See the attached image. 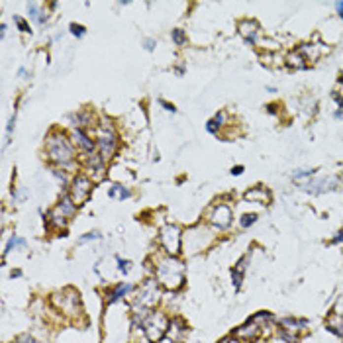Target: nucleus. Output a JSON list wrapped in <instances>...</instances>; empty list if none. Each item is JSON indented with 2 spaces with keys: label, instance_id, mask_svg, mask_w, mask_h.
Here are the masks:
<instances>
[{
  "label": "nucleus",
  "instance_id": "1",
  "mask_svg": "<svg viewBox=\"0 0 343 343\" xmlns=\"http://www.w3.org/2000/svg\"><path fill=\"white\" fill-rule=\"evenodd\" d=\"M45 157L55 167H61V169L71 167L77 157L73 139L67 134H63L61 130H51L45 139Z\"/></svg>",
  "mask_w": 343,
  "mask_h": 343
},
{
  "label": "nucleus",
  "instance_id": "2",
  "mask_svg": "<svg viewBox=\"0 0 343 343\" xmlns=\"http://www.w3.org/2000/svg\"><path fill=\"white\" fill-rule=\"evenodd\" d=\"M153 274H155V280L163 288H169V290H178L184 284V265L176 257L165 255V257L157 259Z\"/></svg>",
  "mask_w": 343,
  "mask_h": 343
},
{
  "label": "nucleus",
  "instance_id": "3",
  "mask_svg": "<svg viewBox=\"0 0 343 343\" xmlns=\"http://www.w3.org/2000/svg\"><path fill=\"white\" fill-rule=\"evenodd\" d=\"M94 134H96V149L100 153V157L104 161H110L116 153V145H118V139H116V130L112 126L110 120H100L96 126H94Z\"/></svg>",
  "mask_w": 343,
  "mask_h": 343
},
{
  "label": "nucleus",
  "instance_id": "4",
  "mask_svg": "<svg viewBox=\"0 0 343 343\" xmlns=\"http://www.w3.org/2000/svg\"><path fill=\"white\" fill-rule=\"evenodd\" d=\"M77 214V206L75 202L69 198V194H65L47 214V224L55 230H65L67 228V222Z\"/></svg>",
  "mask_w": 343,
  "mask_h": 343
},
{
  "label": "nucleus",
  "instance_id": "5",
  "mask_svg": "<svg viewBox=\"0 0 343 343\" xmlns=\"http://www.w3.org/2000/svg\"><path fill=\"white\" fill-rule=\"evenodd\" d=\"M159 298H161V284L155 278H147L139 286V290L134 298V306H136V310H151L159 302Z\"/></svg>",
  "mask_w": 343,
  "mask_h": 343
},
{
  "label": "nucleus",
  "instance_id": "6",
  "mask_svg": "<svg viewBox=\"0 0 343 343\" xmlns=\"http://www.w3.org/2000/svg\"><path fill=\"white\" fill-rule=\"evenodd\" d=\"M159 245L165 251V255L176 257L182 251V232L178 226L167 224L163 226V230L159 232Z\"/></svg>",
  "mask_w": 343,
  "mask_h": 343
},
{
  "label": "nucleus",
  "instance_id": "7",
  "mask_svg": "<svg viewBox=\"0 0 343 343\" xmlns=\"http://www.w3.org/2000/svg\"><path fill=\"white\" fill-rule=\"evenodd\" d=\"M169 330V318L163 312H151L143 322V332L151 343H159Z\"/></svg>",
  "mask_w": 343,
  "mask_h": 343
},
{
  "label": "nucleus",
  "instance_id": "8",
  "mask_svg": "<svg viewBox=\"0 0 343 343\" xmlns=\"http://www.w3.org/2000/svg\"><path fill=\"white\" fill-rule=\"evenodd\" d=\"M92 188H94V180L88 174H85V172H79L73 178L71 186H69V198L75 202L77 208H81L83 204L88 202V198L92 194Z\"/></svg>",
  "mask_w": 343,
  "mask_h": 343
},
{
  "label": "nucleus",
  "instance_id": "9",
  "mask_svg": "<svg viewBox=\"0 0 343 343\" xmlns=\"http://www.w3.org/2000/svg\"><path fill=\"white\" fill-rule=\"evenodd\" d=\"M51 302L65 314L69 316H79L81 314V298H79V292L73 290V288H65L61 292H55L51 296Z\"/></svg>",
  "mask_w": 343,
  "mask_h": 343
},
{
  "label": "nucleus",
  "instance_id": "10",
  "mask_svg": "<svg viewBox=\"0 0 343 343\" xmlns=\"http://www.w3.org/2000/svg\"><path fill=\"white\" fill-rule=\"evenodd\" d=\"M206 220H208V224H212L216 230H228V228L232 226V222H234V210H232V206H228V204H224V202L214 204V206L210 208Z\"/></svg>",
  "mask_w": 343,
  "mask_h": 343
},
{
  "label": "nucleus",
  "instance_id": "11",
  "mask_svg": "<svg viewBox=\"0 0 343 343\" xmlns=\"http://www.w3.org/2000/svg\"><path fill=\"white\" fill-rule=\"evenodd\" d=\"M340 182L342 180L338 176H320V178H310V180L302 182V188L312 194H322V192H328V190L340 186Z\"/></svg>",
  "mask_w": 343,
  "mask_h": 343
},
{
  "label": "nucleus",
  "instance_id": "12",
  "mask_svg": "<svg viewBox=\"0 0 343 343\" xmlns=\"http://www.w3.org/2000/svg\"><path fill=\"white\" fill-rule=\"evenodd\" d=\"M71 139L75 143L77 149H81L85 155H90V153H96V139H92L88 136L86 130H79V128H73L71 132Z\"/></svg>",
  "mask_w": 343,
  "mask_h": 343
},
{
  "label": "nucleus",
  "instance_id": "13",
  "mask_svg": "<svg viewBox=\"0 0 343 343\" xmlns=\"http://www.w3.org/2000/svg\"><path fill=\"white\" fill-rule=\"evenodd\" d=\"M236 340H240L241 343H253L257 342L259 338L263 336V330L259 328L255 322H247V324H243V326H240V328H236L234 330V334H232Z\"/></svg>",
  "mask_w": 343,
  "mask_h": 343
},
{
  "label": "nucleus",
  "instance_id": "14",
  "mask_svg": "<svg viewBox=\"0 0 343 343\" xmlns=\"http://www.w3.org/2000/svg\"><path fill=\"white\" fill-rule=\"evenodd\" d=\"M238 30L241 34V37L251 43V45H257L259 43V34H261V28L255 20H249V18H243L240 24H238Z\"/></svg>",
  "mask_w": 343,
  "mask_h": 343
},
{
  "label": "nucleus",
  "instance_id": "15",
  "mask_svg": "<svg viewBox=\"0 0 343 343\" xmlns=\"http://www.w3.org/2000/svg\"><path fill=\"white\" fill-rule=\"evenodd\" d=\"M278 326H280V332L290 334V336L296 338L298 334L308 330V320H302V318H282L278 322Z\"/></svg>",
  "mask_w": 343,
  "mask_h": 343
},
{
  "label": "nucleus",
  "instance_id": "16",
  "mask_svg": "<svg viewBox=\"0 0 343 343\" xmlns=\"http://www.w3.org/2000/svg\"><path fill=\"white\" fill-rule=\"evenodd\" d=\"M296 51H298L306 61H316V59H320L324 53H330V47H326L324 43H302Z\"/></svg>",
  "mask_w": 343,
  "mask_h": 343
},
{
  "label": "nucleus",
  "instance_id": "17",
  "mask_svg": "<svg viewBox=\"0 0 343 343\" xmlns=\"http://www.w3.org/2000/svg\"><path fill=\"white\" fill-rule=\"evenodd\" d=\"M186 336V322L182 318H172L169 320V330H167V340H171L172 343H180Z\"/></svg>",
  "mask_w": 343,
  "mask_h": 343
},
{
  "label": "nucleus",
  "instance_id": "18",
  "mask_svg": "<svg viewBox=\"0 0 343 343\" xmlns=\"http://www.w3.org/2000/svg\"><path fill=\"white\" fill-rule=\"evenodd\" d=\"M243 198H245L247 202L269 204V202H271V192H269L265 186H253V188H249V190L243 194Z\"/></svg>",
  "mask_w": 343,
  "mask_h": 343
},
{
  "label": "nucleus",
  "instance_id": "19",
  "mask_svg": "<svg viewBox=\"0 0 343 343\" xmlns=\"http://www.w3.org/2000/svg\"><path fill=\"white\" fill-rule=\"evenodd\" d=\"M134 286L132 284H128V282H118L116 286H112L108 292H106V300H108V304H112V302H116V300H120V298H124L130 290H132Z\"/></svg>",
  "mask_w": 343,
  "mask_h": 343
},
{
  "label": "nucleus",
  "instance_id": "20",
  "mask_svg": "<svg viewBox=\"0 0 343 343\" xmlns=\"http://www.w3.org/2000/svg\"><path fill=\"white\" fill-rule=\"evenodd\" d=\"M249 257H251L249 253H247V255H243V257L238 261V265L232 269V278H234L236 288H240V286H241V280H243V276H245V269H247Z\"/></svg>",
  "mask_w": 343,
  "mask_h": 343
},
{
  "label": "nucleus",
  "instance_id": "21",
  "mask_svg": "<svg viewBox=\"0 0 343 343\" xmlns=\"http://www.w3.org/2000/svg\"><path fill=\"white\" fill-rule=\"evenodd\" d=\"M326 328H328L332 334H336L338 338H343V314L334 312V314L326 320Z\"/></svg>",
  "mask_w": 343,
  "mask_h": 343
},
{
  "label": "nucleus",
  "instance_id": "22",
  "mask_svg": "<svg viewBox=\"0 0 343 343\" xmlns=\"http://www.w3.org/2000/svg\"><path fill=\"white\" fill-rule=\"evenodd\" d=\"M284 65H286L288 69H306L308 61H306L298 51H290V53L284 57Z\"/></svg>",
  "mask_w": 343,
  "mask_h": 343
},
{
  "label": "nucleus",
  "instance_id": "23",
  "mask_svg": "<svg viewBox=\"0 0 343 343\" xmlns=\"http://www.w3.org/2000/svg\"><path fill=\"white\" fill-rule=\"evenodd\" d=\"M108 196H110V198H118V200H126V198H130V196H132V190H130L128 186H124V184L116 182V184H112V186H110Z\"/></svg>",
  "mask_w": 343,
  "mask_h": 343
},
{
  "label": "nucleus",
  "instance_id": "24",
  "mask_svg": "<svg viewBox=\"0 0 343 343\" xmlns=\"http://www.w3.org/2000/svg\"><path fill=\"white\" fill-rule=\"evenodd\" d=\"M28 14H30V18L35 20L37 24H45V22H47V14L41 12V6L35 4V2H30V4H28Z\"/></svg>",
  "mask_w": 343,
  "mask_h": 343
},
{
  "label": "nucleus",
  "instance_id": "25",
  "mask_svg": "<svg viewBox=\"0 0 343 343\" xmlns=\"http://www.w3.org/2000/svg\"><path fill=\"white\" fill-rule=\"evenodd\" d=\"M16 247H26V240H22V238H18L16 234L8 240V243H6V249H4V257L10 253V251H14Z\"/></svg>",
  "mask_w": 343,
  "mask_h": 343
},
{
  "label": "nucleus",
  "instance_id": "26",
  "mask_svg": "<svg viewBox=\"0 0 343 343\" xmlns=\"http://www.w3.org/2000/svg\"><path fill=\"white\" fill-rule=\"evenodd\" d=\"M314 176V169H298V171L292 172V178L298 180V182H306Z\"/></svg>",
  "mask_w": 343,
  "mask_h": 343
},
{
  "label": "nucleus",
  "instance_id": "27",
  "mask_svg": "<svg viewBox=\"0 0 343 343\" xmlns=\"http://www.w3.org/2000/svg\"><path fill=\"white\" fill-rule=\"evenodd\" d=\"M171 39L174 41V45H184V43H186V34H184V30H180V28L172 30Z\"/></svg>",
  "mask_w": 343,
  "mask_h": 343
},
{
  "label": "nucleus",
  "instance_id": "28",
  "mask_svg": "<svg viewBox=\"0 0 343 343\" xmlns=\"http://www.w3.org/2000/svg\"><path fill=\"white\" fill-rule=\"evenodd\" d=\"M255 222H257V214H243L241 220H240V226H241L243 230H247V228L253 226Z\"/></svg>",
  "mask_w": 343,
  "mask_h": 343
},
{
  "label": "nucleus",
  "instance_id": "29",
  "mask_svg": "<svg viewBox=\"0 0 343 343\" xmlns=\"http://www.w3.org/2000/svg\"><path fill=\"white\" fill-rule=\"evenodd\" d=\"M14 22L18 24V30L22 32V34H32V28H30V24L24 20V18H20V16H14Z\"/></svg>",
  "mask_w": 343,
  "mask_h": 343
},
{
  "label": "nucleus",
  "instance_id": "30",
  "mask_svg": "<svg viewBox=\"0 0 343 343\" xmlns=\"http://www.w3.org/2000/svg\"><path fill=\"white\" fill-rule=\"evenodd\" d=\"M69 30H71V34H73V35H77V37H83V35L86 34L85 26H81V24H71V26H69Z\"/></svg>",
  "mask_w": 343,
  "mask_h": 343
},
{
  "label": "nucleus",
  "instance_id": "31",
  "mask_svg": "<svg viewBox=\"0 0 343 343\" xmlns=\"http://www.w3.org/2000/svg\"><path fill=\"white\" fill-rule=\"evenodd\" d=\"M226 120H228V114H226L224 110H222V112H218V114L214 116V122H216L218 126H224V124H226Z\"/></svg>",
  "mask_w": 343,
  "mask_h": 343
},
{
  "label": "nucleus",
  "instance_id": "32",
  "mask_svg": "<svg viewBox=\"0 0 343 343\" xmlns=\"http://www.w3.org/2000/svg\"><path fill=\"white\" fill-rule=\"evenodd\" d=\"M130 261H124V259H118V269H120V273H128L130 271Z\"/></svg>",
  "mask_w": 343,
  "mask_h": 343
},
{
  "label": "nucleus",
  "instance_id": "33",
  "mask_svg": "<svg viewBox=\"0 0 343 343\" xmlns=\"http://www.w3.org/2000/svg\"><path fill=\"white\" fill-rule=\"evenodd\" d=\"M332 245H340V243H343V230H340V232H336V236L332 238V241H330Z\"/></svg>",
  "mask_w": 343,
  "mask_h": 343
},
{
  "label": "nucleus",
  "instance_id": "34",
  "mask_svg": "<svg viewBox=\"0 0 343 343\" xmlns=\"http://www.w3.org/2000/svg\"><path fill=\"white\" fill-rule=\"evenodd\" d=\"M206 130L210 132V134H218V130H220V126L214 122V120H210L208 124H206Z\"/></svg>",
  "mask_w": 343,
  "mask_h": 343
},
{
  "label": "nucleus",
  "instance_id": "35",
  "mask_svg": "<svg viewBox=\"0 0 343 343\" xmlns=\"http://www.w3.org/2000/svg\"><path fill=\"white\" fill-rule=\"evenodd\" d=\"M100 238V234H96V232H90V234H86L81 238V243H85V241H90V240H98Z\"/></svg>",
  "mask_w": 343,
  "mask_h": 343
},
{
  "label": "nucleus",
  "instance_id": "36",
  "mask_svg": "<svg viewBox=\"0 0 343 343\" xmlns=\"http://www.w3.org/2000/svg\"><path fill=\"white\" fill-rule=\"evenodd\" d=\"M159 104H161V106H163V108H165V110H167V112H176V108H174V106H172V104H169V102H167V100H163V98H161V100H159Z\"/></svg>",
  "mask_w": 343,
  "mask_h": 343
},
{
  "label": "nucleus",
  "instance_id": "37",
  "mask_svg": "<svg viewBox=\"0 0 343 343\" xmlns=\"http://www.w3.org/2000/svg\"><path fill=\"white\" fill-rule=\"evenodd\" d=\"M243 171H245V169H243L241 165H236V167L232 169V174H236V176H240V174H243Z\"/></svg>",
  "mask_w": 343,
  "mask_h": 343
},
{
  "label": "nucleus",
  "instance_id": "38",
  "mask_svg": "<svg viewBox=\"0 0 343 343\" xmlns=\"http://www.w3.org/2000/svg\"><path fill=\"white\" fill-rule=\"evenodd\" d=\"M220 343H241V342H240V340H236L234 336H228V338H224Z\"/></svg>",
  "mask_w": 343,
  "mask_h": 343
},
{
  "label": "nucleus",
  "instance_id": "39",
  "mask_svg": "<svg viewBox=\"0 0 343 343\" xmlns=\"http://www.w3.org/2000/svg\"><path fill=\"white\" fill-rule=\"evenodd\" d=\"M143 43H145V49H147V51H151V49L155 47V41H153V39H145Z\"/></svg>",
  "mask_w": 343,
  "mask_h": 343
},
{
  "label": "nucleus",
  "instance_id": "40",
  "mask_svg": "<svg viewBox=\"0 0 343 343\" xmlns=\"http://www.w3.org/2000/svg\"><path fill=\"white\" fill-rule=\"evenodd\" d=\"M336 10H338V16L343 20V2H336Z\"/></svg>",
  "mask_w": 343,
  "mask_h": 343
},
{
  "label": "nucleus",
  "instance_id": "41",
  "mask_svg": "<svg viewBox=\"0 0 343 343\" xmlns=\"http://www.w3.org/2000/svg\"><path fill=\"white\" fill-rule=\"evenodd\" d=\"M269 343H290V342H286L284 338H280V336H278L276 340H271V342H269Z\"/></svg>",
  "mask_w": 343,
  "mask_h": 343
},
{
  "label": "nucleus",
  "instance_id": "42",
  "mask_svg": "<svg viewBox=\"0 0 343 343\" xmlns=\"http://www.w3.org/2000/svg\"><path fill=\"white\" fill-rule=\"evenodd\" d=\"M0 35H2V37L6 35V24H2V26H0Z\"/></svg>",
  "mask_w": 343,
  "mask_h": 343
}]
</instances>
